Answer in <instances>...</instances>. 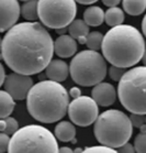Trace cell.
<instances>
[{
    "instance_id": "1",
    "label": "cell",
    "mask_w": 146,
    "mask_h": 153,
    "mask_svg": "<svg viewBox=\"0 0 146 153\" xmlns=\"http://www.w3.org/2000/svg\"><path fill=\"white\" fill-rule=\"evenodd\" d=\"M53 54L52 35L38 21L15 23L2 39L1 57L17 73L30 76L41 73L53 59Z\"/></svg>"
},
{
    "instance_id": "2",
    "label": "cell",
    "mask_w": 146,
    "mask_h": 153,
    "mask_svg": "<svg viewBox=\"0 0 146 153\" xmlns=\"http://www.w3.org/2000/svg\"><path fill=\"white\" fill-rule=\"evenodd\" d=\"M146 50L143 34L130 25L112 27L103 35L102 55L111 65L129 68L142 59Z\"/></svg>"
},
{
    "instance_id": "3",
    "label": "cell",
    "mask_w": 146,
    "mask_h": 153,
    "mask_svg": "<svg viewBox=\"0 0 146 153\" xmlns=\"http://www.w3.org/2000/svg\"><path fill=\"white\" fill-rule=\"evenodd\" d=\"M69 95L62 84L40 80L31 87L27 96V108L32 118L43 123H54L66 115Z\"/></svg>"
},
{
    "instance_id": "4",
    "label": "cell",
    "mask_w": 146,
    "mask_h": 153,
    "mask_svg": "<svg viewBox=\"0 0 146 153\" xmlns=\"http://www.w3.org/2000/svg\"><path fill=\"white\" fill-rule=\"evenodd\" d=\"M94 133L100 144L120 148L131 139L133 125L126 114L118 109H109L98 116Z\"/></svg>"
},
{
    "instance_id": "5",
    "label": "cell",
    "mask_w": 146,
    "mask_h": 153,
    "mask_svg": "<svg viewBox=\"0 0 146 153\" xmlns=\"http://www.w3.org/2000/svg\"><path fill=\"white\" fill-rule=\"evenodd\" d=\"M59 146L55 134L38 125H29L18 129L10 138V153H56Z\"/></svg>"
},
{
    "instance_id": "6",
    "label": "cell",
    "mask_w": 146,
    "mask_h": 153,
    "mask_svg": "<svg viewBox=\"0 0 146 153\" xmlns=\"http://www.w3.org/2000/svg\"><path fill=\"white\" fill-rule=\"evenodd\" d=\"M118 96L122 106L131 114L146 115V66L126 71L119 80Z\"/></svg>"
},
{
    "instance_id": "7",
    "label": "cell",
    "mask_w": 146,
    "mask_h": 153,
    "mask_svg": "<svg viewBox=\"0 0 146 153\" xmlns=\"http://www.w3.org/2000/svg\"><path fill=\"white\" fill-rule=\"evenodd\" d=\"M107 59L94 50H83L74 56L69 65L73 80L79 86H94L107 75Z\"/></svg>"
},
{
    "instance_id": "8",
    "label": "cell",
    "mask_w": 146,
    "mask_h": 153,
    "mask_svg": "<svg viewBox=\"0 0 146 153\" xmlns=\"http://www.w3.org/2000/svg\"><path fill=\"white\" fill-rule=\"evenodd\" d=\"M76 13V0H38V19L46 28H66Z\"/></svg>"
},
{
    "instance_id": "9",
    "label": "cell",
    "mask_w": 146,
    "mask_h": 153,
    "mask_svg": "<svg viewBox=\"0 0 146 153\" xmlns=\"http://www.w3.org/2000/svg\"><path fill=\"white\" fill-rule=\"evenodd\" d=\"M67 112L73 123L79 127H88L97 120L99 108L92 97L79 96L69 102Z\"/></svg>"
},
{
    "instance_id": "10",
    "label": "cell",
    "mask_w": 146,
    "mask_h": 153,
    "mask_svg": "<svg viewBox=\"0 0 146 153\" xmlns=\"http://www.w3.org/2000/svg\"><path fill=\"white\" fill-rule=\"evenodd\" d=\"M32 86L33 79L30 75L20 74L17 72L7 75L4 83V91H7L13 97L14 100L25 99Z\"/></svg>"
},
{
    "instance_id": "11",
    "label": "cell",
    "mask_w": 146,
    "mask_h": 153,
    "mask_svg": "<svg viewBox=\"0 0 146 153\" xmlns=\"http://www.w3.org/2000/svg\"><path fill=\"white\" fill-rule=\"evenodd\" d=\"M21 7L18 0H0V32H7L19 20Z\"/></svg>"
},
{
    "instance_id": "12",
    "label": "cell",
    "mask_w": 146,
    "mask_h": 153,
    "mask_svg": "<svg viewBox=\"0 0 146 153\" xmlns=\"http://www.w3.org/2000/svg\"><path fill=\"white\" fill-rule=\"evenodd\" d=\"M117 91L110 83L100 82L96 84L91 91V97L99 106L102 107H109L114 104L117 99Z\"/></svg>"
},
{
    "instance_id": "13",
    "label": "cell",
    "mask_w": 146,
    "mask_h": 153,
    "mask_svg": "<svg viewBox=\"0 0 146 153\" xmlns=\"http://www.w3.org/2000/svg\"><path fill=\"white\" fill-rule=\"evenodd\" d=\"M77 52V42L76 40L67 34L59 35L54 42V53L56 55L67 59L75 55Z\"/></svg>"
},
{
    "instance_id": "14",
    "label": "cell",
    "mask_w": 146,
    "mask_h": 153,
    "mask_svg": "<svg viewBox=\"0 0 146 153\" xmlns=\"http://www.w3.org/2000/svg\"><path fill=\"white\" fill-rule=\"evenodd\" d=\"M69 66L63 59H52L45 68V76L51 80L62 83L67 79Z\"/></svg>"
},
{
    "instance_id": "15",
    "label": "cell",
    "mask_w": 146,
    "mask_h": 153,
    "mask_svg": "<svg viewBox=\"0 0 146 153\" xmlns=\"http://www.w3.org/2000/svg\"><path fill=\"white\" fill-rule=\"evenodd\" d=\"M55 137L62 142H76V128L69 121H59L55 127Z\"/></svg>"
},
{
    "instance_id": "16",
    "label": "cell",
    "mask_w": 146,
    "mask_h": 153,
    "mask_svg": "<svg viewBox=\"0 0 146 153\" xmlns=\"http://www.w3.org/2000/svg\"><path fill=\"white\" fill-rule=\"evenodd\" d=\"M83 20L89 27H99L104 21V11L97 6L88 7L83 11Z\"/></svg>"
},
{
    "instance_id": "17",
    "label": "cell",
    "mask_w": 146,
    "mask_h": 153,
    "mask_svg": "<svg viewBox=\"0 0 146 153\" xmlns=\"http://www.w3.org/2000/svg\"><path fill=\"white\" fill-rule=\"evenodd\" d=\"M14 99L7 91H0V119L7 118L13 112Z\"/></svg>"
},
{
    "instance_id": "18",
    "label": "cell",
    "mask_w": 146,
    "mask_h": 153,
    "mask_svg": "<svg viewBox=\"0 0 146 153\" xmlns=\"http://www.w3.org/2000/svg\"><path fill=\"white\" fill-rule=\"evenodd\" d=\"M68 33L75 40L80 36H87L89 34V25L85 22V20L74 19L68 25Z\"/></svg>"
},
{
    "instance_id": "19",
    "label": "cell",
    "mask_w": 146,
    "mask_h": 153,
    "mask_svg": "<svg viewBox=\"0 0 146 153\" xmlns=\"http://www.w3.org/2000/svg\"><path fill=\"white\" fill-rule=\"evenodd\" d=\"M124 19V12H123L121 8L119 7H110L108 10L104 12V21L110 27L122 25Z\"/></svg>"
},
{
    "instance_id": "20",
    "label": "cell",
    "mask_w": 146,
    "mask_h": 153,
    "mask_svg": "<svg viewBox=\"0 0 146 153\" xmlns=\"http://www.w3.org/2000/svg\"><path fill=\"white\" fill-rule=\"evenodd\" d=\"M123 9L130 16H139L146 10V0H122Z\"/></svg>"
},
{
    "instance_id": "21",
    "label": "cell",
    "mask_w": 146,
    "mask_h": 153,
    "mask_svg": "<svg viewBox=\"0 0 146 153\" xmlns=\"http://www.w3.org/2000/svg\"><path fill=\"white\" fill-rule=\"evenodd\" d=\"M38 0H28L24 1L21 7V14L28 21H35L38 19Z\"/></svg>"
},
{
    "instance_id": "22",
    "label": "cell",
    "mask_w": 146,
    "mask_h": 153,
    "mask_svg": "<svg viewBox=\"0 0 146 153\" xmlns=\"http://www.w3.org/2000/svg\"><path fill=\"white\" fill-rule=\"evenodd\" d=\"M102 41H103V34L101 32H89V34L87 35L86 44H87L88 49L99 51V50H101V46H102Z\"/></svg>"
},
{
    "instance_id": "23",
    "label": "cell",
    "mask_w": 146,
    "mask_h": 153,
    "mask_svg": "<svg viewBox=\"0 0 146 153\" xmlns=\"http://www.w3.org/2000/svg\"><path fill=\"white\" fill-rule=\"evenodd\" d=\"M135 152L146 153V132H141L134 140Z\"/></svg>"
},
{
    "instance_id": "24",
    "label": "cell",
    "mask_w": 146,
    "mask_h": 153,
    "mask_svg": "<svg viewBox=\"0 0 146 153\" xmlns=\"http://www.w3.org/2000/svg\"><path fill=\"white\" fill-rule=\"evenodd\" d=\"M85 152H87V153H114L115 150L108 146L101 144V146H88V148L85 149Z\"/></svg>"
},
{
    "instance_id": "25",
    "label": "cell",
    "mask_w": 146,
    "mask_h": 153,
    "mask_svg": "<svg viewBox=\"0 0 146 153\" xmlns=\"http://www.w3.org/2000/svg\"><path fill=\"white\" fill-rule=\"evenodd\" d=\"M4 120H6V130H4V132L9 134V136H12L19 129V123H18L15 119L10 117V116L7 117V118H4Z\"/></svg>"
},
{
    "instance_id": "26",
    "label": "cell",
    "mask_w": 146,
    "mask_h": 153,
    "mask_svg": "<svg viewBox=\"0 0 146 153\" xmlns=\"http://www.w3.org/2000/svg\"><path fill=\"white\" fill-rule=\"evenodd\" d=\"M125 72H126V71H125L124 67L115 66V65H112V66L109 68V75L111 77V79H113L114 82H119V80L121 79Z\"/></svg>"
},
{
    "instance_id": "27",
    "label": "cell",
    "mask_w": 146,
    "mask_h": 153,
    "mask_svg": "<svg viewBox=\"0 0 146 153\" xmlns=\"http://www.w3.org/2000/svg\"><path fill=\"white\" fill-rule=\"evenodd\" d=\"M130 119H131L133 127L139 128L141 126L144 125L146 122V115H142V114H131Z\"/></svg>"
},
{
    "instance_id": "28",
    "label": "cell",
    "mask_w": 146,
    "mask_h": 153,
    "mask_svg": "<svg viewBox=\"0 0 146 153\" xmlns=\"http://www.w3.org/2000/svg\"><path fill=\"white\" fill-rule=\"evenodd\" d=\"M10 143V138L9 134L6 132H0V153L7 152Z\"/></svg>"
},
{
    "instance_id": "29",
    "label": "cell",
    "mask_w": 146,
    "mask_h": 153,
    "mask_svg": "<svg viewBox=\"0 0 146 153\" xmlns=\"http://www.w3.org/2000/svg\"><path fill=\"white\" fill-rule=\"evenodd\" d=\"M119 152L133 153V152H135V148H134V146H133V144H131V143L128 141L126 143H124L123 146H121L120 148H119Z\"/></svg>"
},
{
    "instance_id": "30",
    "label": "cell",
    "mask_w": 146,
    "mask_h": 153,
    "mask_svg": "<svg viewBox=\"0 0 146 153\" xmlns=\"http://www.w3.org/2000/svg\"><path fill=\"white\" fill-rule=\"evenodd\" d=\"M69 96L73 98H77V97H79V96H81V91H80V88H78V87H73V88H70Z\"/></svg>"
},
{
    "instance_id": "31",
    "label": "cell",
    "mask_w": 146,
    "mask_h": 153,
    "mask_svg": "<svg viewBox=\"0 0 146 153\" xmlns=\"http://www.w3.org/2000/svg\"><path fill=\"white\" fill-rule=\"evenodd\" d=\"M102 2L107 7H117L121 2V0H102Z\"/></svg>"
},
{
    "instance_id": "32",
    "label": "cell",
    "mask_w": 146,
    "mask_h": 153,
    "mask_svg": "<svg viewBox=\"0 0 146 153\" xmlns=\"http://www.w3.org/2000/svg\"><path fill=\"white\" fill-rule=\"evenodd\" d=\"M4 79H6V72H4V68L2 66V64L0 63V87L4 85Z\"/></svg>"
},
{
    "instance_id": "33",
    "label": "cell",
    "mask_w": 146,
    "mask_h": 153,
    "mask_svg": "<svg viewBox=\"0 0 146 153\" xmlns=\"http://www.w3.org/2000/svg\"><path fill=\"white\" fill-rule=\"evenodd\" d=\"M98 0H76V2L80 4H92L94 2H97Z\"/></svg>"
},
{
    "instance_id": "34",
    "label": "cell",
    "mask_w": 146,
    "mask_h": 153,
    "mask_svg": "<svg viewBox=\"0 0 146 153\" xmlns=\"http://www.w3.org/2000/svg\"><path fill=\"white\" fill-rule=\"evenodd\" d=\"M58 152H60V153H72L73 152V150L70 149V148H68V146H62V148L58 150Z\"/></svg>"
},
{
    "instance_id": "35",
    "label": "cell",
    "mask_w": 146,
    "mask_h": 153,
    "mask_svg": "<svg viewBox=\"0 0 146 153\" xmlns=\"http://www.w3.org/2000/svg\"><path fill=\"white\" fill-rule=\"evenodd\" d=\"M142 31H143V34L145 35V38H146V14L144 16L143 21H142Z\"/></svg>"
},
{
    "instance_id": "36",
    "label": "cell",
    "mask_w": 146,
    "mask_h": 153,
    "mask_svg": "<svg viewBox=\"0 0 146 153\" xmlns=\"http://www.w3.org/2000/svg\"><path fill=\"white\" fill-rule=\"evenodd\" d=\"M6 130V120L4 119H0V132H4Z\"/></svg>"
},
{
    "instance_id": "37",
    "label": "cell",
    "mask_w": 146,
    "mask_h": 153,
    "mask_svg": "<svg viewBox=\"0 0 146 153\" xmlns=\"http://www.w3.org/2000/svg\"><path fill=\"white\" fill-rule=\"evenodd\" d=\"M139 130H141V132H146V122L139 127Z\"/></svg>"
},
{
    "instance_id": "38",
    "label": "cell",
    "mask_w": 146,
    "mask_h": 153,
    "mask_svg": "<svg viewBox=\"0 0 146 153\" xmlns=\"http://www.w3.org/2000/svg\"><path fill=\"white\" fill-rule=\"evenodd\" d=\"M142 61H143V64L146 66V50H145V52H144V55H143V57H142Z\"/></svg>"
},
{
    "instance_id": "39",
    "label": "cell",
    "mask_w": 146,
    "mask_h": 153,
    "mask_svg": "<svg viewBox=\"0 0 146 153\" xmlns=\"http://www.w3.org/2000/svg\"><path fill=\"white\" fill-rule=\"evenodd\" d=\"M75 152H76V153H78V152H83V150L80 149V148H77V149L75 150Z\"/></svg>"
},
{
    "instance_id": "40",
    "label": "cell",
    "mask_w": 146,
    "mask_h": 153,
    "mask_svg": "<svg viewBox=\"0 0 146 153\" xmlns=\"http://www.w3.org/2000/svg\"><path fill=\"white\" fill-rule=\"evenodd\" d=\"M1 45H2V39L0 38V53H1Z\"/></svg>"
},
{
    "instance_id": "41",
    "label": "cell",
    "mask_w": 146,
    "mask_h": 153,
    "mask_svg": "<svg viewBox=\"0 0 146 153\" xmlns=\"http://www.w3.org/2000/svg\"><path fill=\"white\" fill-rule=\"evenodd\" d=\"M21 1H28V0H21Z\"/></svg>"
}]
</instances>
